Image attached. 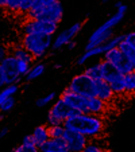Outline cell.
Here are the masks:
<instances>
[{"label":"cell","instance_id":"obj_10","mask_svg":"<svg viewBox=\"0 0 135 152\" xmlns=\"http://www.w3.org/2000/svg\"><path fill=\"white\" fill-rule=\"evenodd\" d=\"M1 70H3L4 78H6V85H12V83H19L23 80V77H20L19 69H18V59L14 55L10 54L3 62L0 63Z\"/></svg>","mask_w":135,"mask_h":152},{"label":"cell","instance_id":"obj_8","mask_svg":"<svg viewBox=\"0 0 135 152\" xmlns=\"http://www.w3.org/2000/svg\"><path fill=\"white\" fill-rule=\"evenodd\" d=\"M123 39H124V35H114L108 42H105L104 45H101V46H97V47L91 49V50H85V53L78 57L77 63L78 65H84V63H85L86 61H89L91 58L97 57V55H104L105 53H108L109 50L118 47L119 45L123 42Z\"/></svg>","mask_w":135,"mask_h":152},{"label":"cell","instance_id":"obj_14","mask_svg":"<svg viewBox=\"0 0 135 152\" xmlns=\"http://www.w3.org/2000/svg\"><path fill=\"white\" fill-rule=\"evenodd\" d=\"M112 37H114L112 30H103L101 27H97V28L91 34V37H89L88 43H86V46H85V50H91L97 46H101V45H104L105 42H108Z\"/></svg>","mask_w":135,"mask_h":152},{"label":"cell","instance_id":"obj_40","mask_svg":"<svg viewBox=\"0 0 135 152\" xmlns=\"http://www.w3.org/2000/svg\"><path fill=\"white\" fill-rule=\"evenodd\" d=\"M7 6V0H0V8H6Z\"/></svg>","mask_w":135,"mask_h":152},{"label":"cell","instance_id":"obj_18","mask_svg":"<svg viewBox=\"0 0 135 152\" xmlns=\"http://www.w3.org/2000/svg\"><path fill=\"white\" fill-rule=\"evenodd\" d=\"M32 139L35 141V145L39 147L41 144H43L45 141H47L50 139V133H49V126L47 125H38L37 128L32 131Z\"/></svg>","mask_w":135,"mask_h":152},{"label":"cell","instance_id":"obj_16","mask_svg":"<svg viewBox=\"0 0 135 152\" xmlns=\"http://www.w3.org/2000/svg\"><path fill=\"white\" fill-rule=\"evenodd\" d=\"M114 96H115V93H114L112 88L105 81H103V80L96 81V97L105 101V102H109L114 98Z\"/></svg>","mask_w":135,"mask_h":152},{"label":"cell","instance_id":"obj_39","mask_svg":"<svg viewBox=\"0 0 135 152\" xmlns=\"http://www.w3.org/2000/svg\"><path fill=\"white\" fill-rule=\"evenodd\" d=\"M66 47H68L69 50H73L76 47V42H75V40H72L70 43H68V46H66Z\"/></svg>","mask_w":135,"mask_h":152},{"label":"cell","instance_id":"obj_3","mask_svg":"<svg viewBox=\"0 0 135 152\" xmlns=\"http://www.w3.org/2000/svg\"><path fill=\"white\" fill-rule=\"evenodd\" d=\"M76 115H78L77 110L72 109L61 98H58L57 101H54V104L52 105V108L49 109V113H47V120H46L47 126L63 124L68 118L73 117Z\"/></svg>","mask_w":135,"mask_h":152},{"label":"cell","instance_id":"obj_22","mask_svg":"<svg viewBox=\"0 0 135 152\" xmlns=\"http://www.w3.org/2000/svg\"><path fill=\"white\" fill-rule=\"evenodd\" d=\"M118 47L120 49V51L126 55V58L130 61V63H131L132 67L135 69V49H134V47H131L128 43H126L124 40L120 43V45H119Z\"/></svg>","mask_w":135,"mask_h":152},{"label":"cell","instance_id":"obj_37","mask_svg":"<svg viewBox=\"0 0 135 152\" xmlns=\"http://www.w3.org/2000/svg\"><path fill=\"white\" fill-rule=\"evenodd\" d=\"M4 86H6V78H4L3 70H1V66H0V90L3 89Z\"/></svg>","mask_w":135,"mask_h":152},{"label":"cell","instance_id":"obj_33","mask_svg":"<svg viewBox=\"0 0 135 152\" xmlns=\"http://www.w3.org/2000/svg\"><path fill=\"white\" fill-rule=\"evenodd\" d=\"M83 152H105L103 149V147L99 145L97 143H95V141H91V143H88V145L84 148Z\"/></svg>","mask_w":135,"mask_h":152},{"label":"cell","instance_id":"obj_17","mask_svg":"<svg viewBox=\"0 0 135 152\" xmlns=\"http://www.w3.org/2000/svg\"><path fill=\"white\" fill-rule=\"evenodd\" d=\"M107 110V102L97 97H91L88 98V108H86V113L89 115L100 116Z\"/></svg>","mask_w":135,"mask_h":152},{"label":"cell","instance_id":"obj_35","mask_svg":"<svg viewBox=\"0 0 135 152\" xmlns=\"http://www.w3.org/2000/svg\"><path fill=\"white\" fill-rule=\"evenodd\" d=\"M10 55V50L7 46H4V45H0V63L3 62L4 59H6L7 57Z\"/></svg>","mask_w":135,"mask_h":152},{"label":"cell","instance_id":"obj_31","mask_svg":"<svg viewBox=\"0 0 135 152\" xmlns=\"http://www.w3.org/2000/svg\"><path fill=\"white\" fill-rule=\"evenodd\" d=\"M12 152H39L37 145H29V144H20L16 148L12 149Z\"/></svg>","mask_w":135,"mask_h":152},{"label":"cell","instance_id":"obj_20","mask_svg":"<svg viewBox=\"0 0 135 152\" xmlns=\"http://www.w3.org/2000/svg\"><path fill=\"white\" fill-rule=\"evenodd\" d=\"M45 70H46L45 63L38 62V63H35V65H31L29 73L26 74L24 78H26V81H34V80H37V78H39L41 75L45 73Z\"/></svg>","mask_w":135,"mask_h":152},{"label":"cell","instance_id":"obj_7","mask_svg":"<svg viewBox=\"0 0 135 152\" xmlns=\"http://www.w3.org/2000/svg\"><path fill=\"white\" fill-rule=\"evenodd\" d=\"M23 35L26 34H45L54 37L58 31V24L52 23V22H45V20H38V19H29L24 22L23 27H22Z\"/></svg>","mask_w":135,"mask_h":152},{"label":"cell","instance_id":"obj_32","mask_svg":"<svg viewBox=\"0 0 135 152\" xmlns=\"http://www.w3.org/2000/svg\"><path fill=\"white\" fill-rule=\"evenodd\" d=\"M34 4H35V0H24L19 8V14L27 15L30 11H31L32 7H34Z\"/></svg>","mask_w":135,"mask_h":152},{"label":"cell","instance_id":"obj_19","mask_svg":"<svg viewBox=\"0 0 135 152\" xmlns=\"http://www.w3.org/2000/svg\"><path fill=\"white\" fill-rule=\"evenodd\" d=\"M11 55H14L16 59L19 61H26V62L29 63H32V61H34V57H32L31 54H30L29 51H27L26 49H24L23 46H16V47H12L11 53H10Z\"/></svg>","mask_w":135,"mask_h":152},{"label":"cell","instance_id":"obj_30","mask_svg":"<svg viewBox=\"0 0 135 152\" xmlns=\"http://www.w3.org/2000/svg\"><path fill=\"white\" fill-rule=\"evenodd\" d=\"M30 67H31V63L26 62V61H19L18 59V69H19V74L20 77H26V74L29 73Z\"/></svg>","mask_w":135,"mask_h":152},{"label":"cell","instance_id":"obj_12","mask_svg":"<svg viewBox=\"0 0 135 152\" xmlns=\"http://www.w3.org/2000/svg\"><path fill=\"white\" fill-rule=\"evenodd\" d=\"M60 98L72 109L77 110L78 113H86V108H88V98L86 97L76 94V93L70 92L69 89H65Z\"/></svg>","mask_w":135,"mask_h":152},{"label":"cell","instance_id":"obj_2","mask_svg":"<svg viewBox=\"0 0 135 152\" xmlns=\"http://www.w3.org/2000/svg\"><path fill=\"white\" fill-rule=\"evenodd\" d=\"M22 46L34 57V59L42 58L53 46V37L45 34H26L22 39Z\"/></svg>","mask_w":135,"mask_h":152},{"label":"cell","instance_id":"obj_13","mask_svg":"<svg viewBox=\"0 0 135 152\" xmlns=\"http://www.w3.org/2000/svg\"><path fill=\"white\" fill-rule=\"evenodd\" d=\"M63 141L66 144L68 152H83L84 148L89 143L88 137H85V136L80 135L77 132H72V131H66L65 132Z\"/></svg>","mask_w":135,"mask_h":152},{"label":"cell","instance_id":"obj_34","mask_svg":"<svg viewBox=\"0 0 135 152\" xmlns=\"http://www.w3.org/2000/svg\"><path fill=\"white\" fill-rule=\"evenodd\" d=\"M123 40L126 43H128L131 47H134V49H135V31L126 34V35H124V39Z\"/></svg>","mask_w":135,"mask_h":152},{"label":"cell","instance_id":"obj_21","mask_svg":"<svg viewBox=\"0 0 135 152\" xmlns=\"http://www.w3.org/2000/svg\"><path fill=\"white\" fill-rule=\"evenodd\" d=\"M19 90V83H12V85H6L3 89L0 90V104L6 101L7 98L14 97Z\"/></svg>","mask_w":135,"mask_h":152},{"label":"cell","instance_id":"obj_23","mask_svg":"<svg viewBox=\"0 0 135 152\" xmlns=\"http://www.w3.org/2000/svg\"><path fill=\"white\" fill-rule=\"evenodd\" d=\"M85 73L88 77H91L92 80L95 81H99V80H103V74H101V65L100 62L99 63H95V65H92V66H89L85 69Z\"/></svg>","mask_w":135,"mask_h":152},{"label":"cell","instance_id":"obj_1","mask_svg":"<svg viewBox=\"0 0 135 152\" xmlns=\"http://www.w3.org/2000/svg\"><path fill=\"white\" fill-rule=\"evenodd\" d=\"M66 131L77 132L88 139H96L104 132V120L100 116L78 113L63 123Z\"/></svg>","mask_w":135,"mask_h":152},{"label":"cell","instance_id":"obj_27","mask_svg":"<svg viewBox=\"0 0 135 152\" xmlns=\"http://www.w3.org/2000/svg\"><path fill=\"white\" fill-rule=\"evenodd\" d=\"M55 97H57V94H55L54 92L49 93V94H46V96H43L42 98H39V100L37 101V106H38V108H43V106H47L49 104H52L53 101L55 100Z\"/></svg>","mask_w":135,"mask_h":152},{"label":"cell","instance_id":"obj_6","mask_svg":"<svg viewBox=\"0 0 135 152\" xmlns=\"http://www.w3.org/2000/svg\"><path fill=\"white\" fill-rule=\"evenodd\" d=\"M29 19H38L45 20V22H52V23L60 24L63 18V6L61 1H57L53 6H49L46 8L38 10V11H30L27 14Z\"/></svg>","mask_w":135,"mask_h":152},{"label":"cell","instance_id":"obj_26","mask_svg":"<svg viewBox=\"0 0 135 152\" xmlns=\"http://www.w3.org/2000/svg\"><path fill=\"white\" fill-rule=\"evenodd\" d=\"M15 104H16V100H15V97H10L7 98L6 101H3V102L0 104V113H7L10 112V110L14 109Z\"/></svg>","mask_w":135,"mask_h":152},{"label":"cell","instance_id":"obj_11","mask_svg":"<svg viewBox=\"0 0 135 152\" xmlns=\"http://www.w3.org/2000/svg\"><path fill=\"white\" fill-rule=\"evenodd\" d=\"M83 27H84V22H77V23L72 24L70 27L65 28L63 31H61L60 34H57V37L53 39L52 49L58 50L63 46H68V43H70L76 37H77V34L83 30Z\"/></svg>","mask_w":135,"mask_h":152},{"label":"cell","instance_id":"obj_38","mask_svg":"<svg viewBox=\"0 0 135 152\" xmlns=\"http://www.w3.org/2000/svg\"><path fill=\"white\" fill-rule=\"evenodd\" d=\"M8 132H10V129L7 128V126H6V128H1V129H0V140H1L3 137H6V136L8 135Z\"/></svg>","mask_w":135,"mask_h":152},{"label":"cell","instance_id":"obj_36","mask_svg":"<svg viewBox=\"0 0 135 152\" xmlns=\"http://www.w3.org/2000/svg\"><path fill=\"white\" fill-rule=\"evenodd\" d=\"M22 144H29V145H35V141L32 139V135H26L22 140Z\"/></svg>","mask_w":135,"mask_h":152},{"label":"cell","instance_id":"obj_4","mask_svg":"<svg viewBox=\"0 0 135 152\" xmlns=\"http://www.w3.org/2000/svg\"><path fill=\"white\" fill-rule=\"evenodd\" d=\"M68 89L86 98L96 97V81L88 77L85 73H81L72 78Z\"/></svg>","mask_w":135,"mask_h":152},{"label":"cell","instance_id":"obj_15","mask_svg":"<svg viewBox=\"0 0 135 152\" xmlns=\"http://www.w3.org/2000/svg\"><path fill=\"white\" fill-rule=\"evenodd\" d=\"M39 152H68L63 139H52L38 147Z\"/></svg>","mask_w":135,"mask_h":152},{"label":"cell","instance_id":"obj_29","mask_svg":"<svg viewBox=\"0 0 135 152\" xmlns=\"http://www.w3.org/2000/svg\"><path fill=\"white\" fill-rule=\"evenodd\" d=\"M24 0H7L6 8L11 12H19V8Z\"/></svg>","mask_w":135,"mask_h":152},{"label":"cell","instance_id":"obj_24","mask_svg":"<svg viewBox=\"0 0 135 152\" xmlns=\"http://www.w3.org/2000/svg\"><path fill=\"white\" fill-rule=\"evenodd\" d=\"M124 80V88H126V93H135V70L131 73L123 75Z\"/></svg>","mask_w":135,"mask_h":152},{"label":"cell","instance_id":"obj_9","mask_svg":"<svg viewBox=\"0 0 135 152\" xmlns=\"http://www.w3.org/2000/svg\"><path fill=\"white\" fill-rule=\"evenodd\" d=\"M104 61L108 62L109 65H112L114 67H116L123 75L128 74L132 70H135L132 67V65L130 63V61L126 58V55L120 51L119 47H115V49L109 50L108 53H105L104 54Z\"/></svg>","mask_w":135,"mask_h":152},{"label":"cell","instance_id":"obj_25","mask_svg":"<svg viewBox=\"0 0 135 152\" xmlns=\"http://www.w3.org/2000/svg\"><path fill=\"white\" fill-rule=\"evenodd\" d=\"M65 132H66V129H65V126H63V124L49 126V133H50V137L52 139H63Z\"/></svg>","mask_w":135,"mask_h":152},{"label":"cell","instance_id":"obj_28","mask_svg":"<svg viewBox=\"0 0 135 152\" xmlns=\"http://www.w3.org/2000/svg\"><path fill=\"white\" fill-rule=\"evenodd\" d=\"M57 1H60V0H35V4L31 8V11H38V10L46 8V7H49V6H53V4L57 3Z\"/></svg>","mask_w":135,"mask_h":152},{"label":"cell","instance_id":"obj_5","mask_svg":"<svg viewBox=\"0 0 135 152\" xmlns=\"http://www.w3.org/2000/svg\"><path fill=\"white\" fill-rule=\"evenodd\" d=\"M100 65H101L103 81H105V82L111 86L114 93H115V94H123V93H126L123 74H122L116 67H114L112 65H109L108 62H105V61L100 62Z\"/></svg>","mask_w":135,"mask_h":152}]
</instances>
